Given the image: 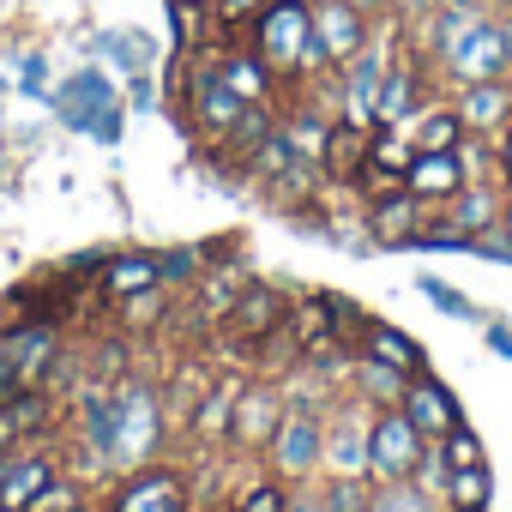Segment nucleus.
<instances>
[{"label":"nucleus","mask_w":512,"mask_h":512,"mask_svg":"<svg viewBox=\"0 0 512 512\" xmlns=\"http://www.w3.org/2000/svg\"><path fill=\"white\" fill-rule=\"evenodd\" d=\"M55 476H61V470H55L49 452H31V446H25V452H7V464H0V506H19V512H25Z\"/></svg>","instance_id":"f3484780"},{"label":"nucleus","mask_w":512,"mask_h":512,"mask_svg":"<svg viewBox=\"0 0 512 512\" xmlns=\"http://www.w3.org/2000/svg\"><path fill=\"white\" fill-rule=\"evenodd\" d=\"M506 73H512V55H506L500 13H464L434 55V85H446V91L476 85V79H506Z\"/></svg>","instance_id":"f257e3e1"},{"label":"nucleus","mask_w":512,"mask_h":512,"mask_svg":"<svg viewBox=\"0 0 512 512\" xmlns=\"http://www.w3.org/2000/svg\"><path fill=\"white\" fill-rule=\"evenodd\" d=\"M97 284H103V302H127V296L163 284V260H157V253H109Z\"/></svg>","instance_id":"6ab92c4d"},{"label":"nucleus","mask_w":512,"mask_h":512,"mask_svg":"<svg viewBox=\"0 0 512 512\" xmlns=\"http://www.w3.org/2000/svg\"><path fill=\"white\" fill-rule=\"evenodd\" d=\"M494 13H512V0H494Z\"/></svg>","instance_id":"e433bc0d"},{"label":"nucleus","mask_w":512,"mask_h":512,"mask_svg":"<svg viewBox=\"0 0 512 512\" xmlns=\"http://www.w3.org/2000/svg\"><path fill=\"white\" fill-rule=\"evenodd\" d=\"M422 199L398 181V187H386V193H374L368 199V211H362V229H368V241L374 247H410L416 235H422Z\"/></svg>","instance_id":"1a4fd4ad"},{"label":"nucleus","mask_w":512,"mask_h":512,"mask_svg":"<svg viewBox=\"0 0 512 512\" xmlns=\"http://www.w3.org/2000/svg\"><path fill=\"white\" fill-rule=\"evenodd\" d=\"M308 7H320V0H308Z\"/></svg>","instance_id":"ea45409f"},{"label":"nucleus","mask_w":512,"mask_h":512,"mask_svg":"<svg viewBox=\"0 0 512 512\" xmlns=\"http://www.w3.org/2000/svg\"><path fill=\"white\" fill-rule=\"evenodd\" d=\"M350 7H356V13H368V19H386L398 0H350Z\"/></svg>","instance_id":"f704fd0d"},{"label":"nucleus","mask_w":512,"mask_h":512,"mask_svg":"<svg viewBox=\"0 0 512 512\" xmlns=\"http://www.w3.org/2000/svg\"><path fill=\"white\" fill-rule=\"evenodd\" d=\"M404 380H410V374H398L392 362H374V356H350V374H344V392H356L362 404H374V410H386V404H398V398H404Z\"/></svg>","instance_id":"412c9836"},{"label":"nucleus","mask_w":512,"mask_h":512,"mask_svg":"<svg viewBox=\"0 0 512 512\" xmlns=\"http://www.w3.org/2000/svg\"><path fill=\"white\" fill-rule=\"evenodd\" d=\"M500 223H506V229H512V199H506V211H500Z\"/></svg>","instance_id":"c9c22d12"},{"label":"nucleus","mask_w":512,"mask_h":512,"mask_svg":"<svg viewBox=\"0 0 512 512\" xmlns=\"http://www.w3.org/2000/svg\"><path fill=\"white\" fill-rule=\"evenodd\" d=\"M452 109H458L464 133L494 139V133L512 121V73H506V79H476V85H458V91H452Z\"/></svg>","instance_id":"f8f14e48"},{"label":"nucleus","mask_w":512,"mask_h":512,"mask_svg":"<svg viewBox=\"0 0 512 512\" xmlns=\"http://www.w3.org/2000/svg\"><path fill=\"white\" fill-rule=\"evenodd\" d=\"M79 506H85V494H79L73 482H61V476H55V482H49V488L25 506V512H79Z\"/></svg>","instance_id":"c756f323"},{"label":"nucleus","mask_w":512,"mask_h":512,"mask_svg":"<svg viewBox=\"0 0 512 512\" xmlns=\"http://www.w3.org/2000/svg\"><path fill=\"white\" fill-rule=\"evenodd\" d=\"M211 49H217V43H211ZM217 73H223V85H229L241 103H272V97H278V85H284V79H278L260 55L247 49V43L217 49Z\"/></svg>","instance_id":"4468645a"},{"label":"nucleus","mask_w":512,"mask_h":512,"mask_svg":"<svg viewBox=\"0 0 512 512\" xmlns=\"http://www.w3.org/2000/svg\"><path fill=\"white\" fill-rule=\"evenodd\" d=\"M290 512H332V506H326L320 482H302V488H296V500H290Z\"/></svg>","instance_id":"2f4dec72"},{"label":"nucleus","mask_w":512,"mask_h":512,"mask_svg":"<svg viewBox=\"0 0 512 512\" xmlns=\"http://www.w3.org/2000/svg\"><path fill=\"white\" fill-rule=\"evenodd\" d=\"M446 500L440 494H428L416 476H398V482H374V500H368V512H440Z\"/></svg>","instance_id":"393cba45"},{"label":"nucleus","mask_w":512,"mask_h":512,"mask_svg":"<svg viewBox=\"0 0 512 512\" xmlns=\"http://www.w3.org/2000/svg\"><path fill=\"white\" fill-rule=\"evenodd\" d=\"M308 43H314V7L308 0H266V7L247 19V49L260 55L284 85L296 79Z\"/></svg>","instance_id":"f03ea898"},{"label":"nucleus","mask_w":512,"mask_h":512,"mask_svg":"<svg viewBox=\"0 0 512 512\" xmlns=\"http://www.w3.org/2000/svg\"><path fill=\"white\" fill-rule=\"evenodd\" d=\"M422 452H428V440H422V428H416L398 404L374 410V422H368V476H374V482L416 476Z\"/></svg>","instance_id":"423d86ee"},{"label":"nucleus","mask_w":512,"mask_h":512,"mask_svg":"<svg viewBox=\"0 0 512 512\" xmlns=\"http://www.w3.org/2000/svg\"><path fill=\"white\" fill-rule=\"evenodd\" d=\"M284 326L296 332V344L308 350V344H320V338H338V308H332V296L320 290H302V296H290V314H284Z\"/></svg>","instance_id":"4be33fe9"},{"label":"nucleus","mask_w":512,"mask_h":512,"mask_svg":"<svg viewBox=\"0 0 512 512\" xmlns=\"http://www.w3.org/2000/svg\"><path fill=\"white\" fill-rule=\"evenodd\" d=\"M290 500H296V488H290L284 476H272V470H266V476H253V482L235 494V506H229V512H290Z\"/></svg>","instance_id":"bb28decb"},{"label":"nucleus","mask_w":512,"mask_h":512,"mask_svg":"<svg viewBox=\"0 0 512 512\" xmlns=\"http://www.w3.org/2000/svg\"><path fill=\"white\" fill-rule=\"evenodd\" d=\"M374 25H380V19L356 13L350 0H320V7H314V43L326 49V67L356 61V55L374 43Z\"/></svg>","instance_id":"6e6552de"},{"label":"nucleus","mask_w":512,"mask_h":512,"mask_svg":"<svg viewBox=\"0 0 512 512\" xmlns=\"http://www.w3.org/2000/svg\"><path fill=\"white\" fill-rule=\"evenodd\" d=\"M434 7H440V0H398V7H392V13H398V19L410 25V19H422V13H434Z\"/></svg>","instance_id":"72a5a7b5"},{"label":"nucleus","mask_w":512,"mask_h":512,"mask_svg":"<svg viewBox=\"0 0 512 512\" xmlns=\"http://www.w3.org/2000/svg\"><path fill=\"white\" fill-rule=\"evenodd\" d=\"M398 410H404V416H410V422L422 428V440H440V434H452V428L464 422L458 398H452V392H446V386H440V380H434L428 368L404 380V398H398Z\"/></svg>","instance_id":"9b49d317"},{"label":"nucleus","mask_w":512,"mask_h":512,"mask_svg":"<svg viewBox=\"0 0 512 512\" xmlns=\"http://www.w3.org/2000/svg\"><path fill=\"white\" fill-rule=\"evenodd\" d=\"M241 386H247V374H235V380H211V386L199 392V404L181 416V434H187L193 446H205V452H223V446H229V422H235V398H241Z\"/></svg>","instance_id":"9d476101"},{"label":"nucleus","mask_w":512,"mask_h":512,"mask_svg":"<svg viewBox=\"0 0 512 512\" xmlns=\"http://www.w3.org/2000/svg\"><path fill=\"white\" fill-rule=\"evenodd\" d=\"M284 314H290V290H278V284H247V290L235 296V308L223 314V344L253 350L266 332L284 326Z\"/></svg>","instance_id":"0eeeda50"},{"label":"nucleus","mask_w":512,"mask_h":512,"mask_svg":"<svg viewBox=\"0 0 512 512\" xmlns=\"http://www.w3.org/2000/svg\"><path fill=\"white\" fill-rule=\"evenodd\" d=\"M260 7H266V0H217V19L235 25V31H247V19L260 13Z\"/></svg>","instance_id":"7c9ffc66"},{"label":"nucleus","mask_w":512,"mask_h":512,"mask_svg":"<svg viewBox=\"0 0 512 512\" xmlns=\"http://www.w3.org/2000/svg\"><path fill=\"white\" fill-rule=\"evenodd\" d=\"M356 356L392 362L398 374H422V368H428L422 344H416V338H404V332H398L392 320H374V314H362V326H356Z\"/></svg>","instance_id":"dca6fc26"},{"label":"nucleus","mask_w":512,"mask_h":512,"mask_svg":"<svg viewBox=\"0 0 512 512\" xmlns=\"http://www.w3.org/2000/svg\"><path fill=\"white\" fill-rule=\"evenodd\" d=\"M0 512H19V506H0Z\"/></svg>","instance_id":"4c0bfd02"},{"label":"nucleus","mask_w":512,"mask_h":512,"mask_svg":"<svg viewBox=\"0 0 512 512\" xmlns=\"http://www.w3.org/2000/svg\"><path fill=\"white\" fill-rule=\"evenodd\" d=\"M284 416H290L284 386H278L272 374H247V386H241V398H235L229 446H235V452H247V458H266V446H272V434L284 428Z\"/></svg>","instance_id":"39448f33"},{"label":"nucleus","mask_w":512,"mask_h":512,"mask_svg":"<svg viewBox=\"0 0 512 512\" xmlns=\"http://www.w3.org/2000/svg\"><path fill=\"white\" fill-rule=\"evenodd\" d=\"M440 500L458 506V512H488V500H494V476H488V464H458V470L446 476Z\"/></svg>","instance_id":"b1692460"},{"label":"nucleus","mask_w":512,"mask_h":512,"mask_svg":"<svg viewBox=\"0 0 512 512\" xmlns=\"http://www.w3.org/2000/svg\"><path fill=\"white\" fill-rule=\"evenodd\" d=\"M31 320H49V308H43V296H37L31 284H19V290L0 296V338L19 332V326H31Z\"/></svg>","instance_id":"cd10ccee"},{"label":"nucleus","mask_w":512,"mask_h":512,"mask_svg":"<svg viewBox=\"0 0 512 512\" xmlns=\"http://www.w3.org/2000/svg\"><path fill=\"white\" fill-rule=\"evenodd\" d=\"M410 157H416V145H410V133L404 127H374V139H368V163L380 169V175H392V181H404V169H410Z\"/></svg>","instance_id":"a878e982"},{"label":"nucleus","mask_w":512,"mask_h":512,"mask_svg":"<svg viewBox=\"0 0 512 512\" xmlns=\"http://www.w3.org/2000/svg\"><path fill=\"white\" fill-rule=\"evenodd\" d=\"M464 181H470V169H464L458 151H416L410 169H404V187H410L422 205H446Z\"/></svg>","instance_id":"ddd939ff"},{"label":"nucleus","mask_w":512,"mask_h":512,"mask_svg":"<svg viewBox=\"0 0 512 512\" xmlns=\"http://www.w3.org/2000/svg\"><path fill=\"white\" fill-rule=\"evenodd\" d=\"M368 139H374V127H356V121H332V133H326V151H320V169H326V181L332 187H356L362 181V169H368Z\"/></svg>","instance_id":"2eb2a0df"},{"label":"nucleus","mask_w":512,"mask_h":512,"mask_svg":"<svg viewBox=\"0 0 512 512\" xmlns=\"http://www.w3.org/2000/svg\"><path fill=\"white\" fill-rule=\"evenodd\" d=\"M103 512H199L187 464H139L103 488Z\"/></svg>","instance_id":"7ed1b4c3"},{"label":"nucleus","mask_w":512,"mask_h":512,"mask_svg":"<svg viewBox=\"0 0 512 512\" xmlns=\"http://www.w3.org/2000/svg\"><path fill=\"white\" fill-rule=\"evenodd\" d=\"M404 133H410L416 151H458V145H464V121H458L452 97H428V103L404 121Z\"/></svg>","instance_id":"aec40b11"},{"label":"nucleus","mask_w":512,"mask_h":512,"mask_svg":"<svg viewBox=\"0 0 512 512\" xmlns=\"http://www.w3.org/2000/svg\"><path fill=\"white\" fill-rule=\"evenodd\" d=\"M169 13H175V43L181 55H199L217 43L223 19H217V0H169Z\"/></svg>","instance_id":"5701e85b"},{"label":"nucleus","mask_w":512,"mask_h":512,"mask_svg":"<svg viewBox=\"0 0 512 512\" xmlns=\"http://www.w3.org/2000/svg\"><path fill=\"white\" fill-rule=\"evenodd\" d=\"M494 163H500V181L512 187V121H506V127L494 133Z\"/></svg>","instance_id":"473e14b6"},{"label":"nucleus","mask_w":512,"mask_h":512,"mask_svg":"<svg viewBox=\"0 0 512 512\" xmlns=\"http://www.w3.org/2000/svg\"><path fill=\"white\" fill-rule=\"evenodd\" d=\"M320 464H326V410H290L266 446V470L302 488V482H320Z\"/></svg>","instance_id":"20e7f679"},{"label":"nucleus","mask_w":512,"mask_h":512,"mask_svg":"<svg viewBox=\"0 0 512 512\" xmlns=\"http://www.w3.org/2000/svg\"><path fill=\"white\" fill-rule=\"evenodd\" d=\"M440 512H458V506H440Z\"/></svg>","instance_id":"58836bf2"},{"label":"nucleus","mask_w":512,"mask_h":512,"mask_svg":"<svg viewBox=\"0 0 512 512\" xmlns=\"http://www.w3.org/2000/svg\"><path fill=\"white\" fill-rule=\"evenodd\" d=\"M440 452H446L452 470H458V464H482V440L470 434V422H458L452 434H440Z\"/></svg>","instance_id":"c85d7f7f"},{"label":"nucleus","mask_w":512,"mask_h":512,"mask_svg":"<svg viewBox=\"0 0 512 512\" xmlns=\"http://www.w3.org/2000/svg\"><path fill=\"white\" fill-rule=\"evenodd\" d=\"M506 199H512V187H506V181H464V187L446 199V223H458L464 235H476V229L500 223Z\"/></svg>","instance_id":"a211bd4d"}]
</instances>
